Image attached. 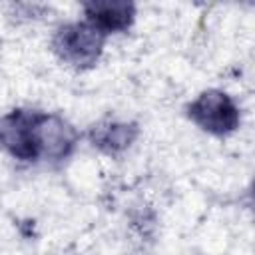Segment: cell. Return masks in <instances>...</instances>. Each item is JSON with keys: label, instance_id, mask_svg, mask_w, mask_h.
<instances>
[{"label": "cell", "instance_id": "4", "mask_svg": "<svg viewBox=\"0 0 255 255\" xmlns=\"http://www.w3.org/2000/svg\"><path fill=\"white\" fill-rule=\"evenodd\" d=\"M34 122L36 112L30 110H12L2 118V143L6 151L20 161H36L34 145Z\"/></svg>", "mask_w": 255, "mask_h": 255}, {"label": "cell", "instance_id": "6", "mask_svg": "<svg viewBox=\"0 0 255 255\" xmlns=\"http://www.w3.org/2000/svg\"><path fill=\"white\" fill-rule=\"evenodd\" d=\"M137 128L135 124H124V122H102L92 128L90 139L94 145H98L106 153H118L135 139Z\"/></svg>", "mask_w": 255, "mask_h": 255}, {"label": "cell", "instance_id": "5", "mask_svg": "<svg viewBox=\"0 0 255 255\" xmlns=\"http://www.w3.org/2000/svg\"><path fill=\"white\" fill-rule=\"evenodd\" d=\"M84 12L88 22L100 28L104 34L110 32H124L131 26L135 18V4L122 2V0H108V2H86Z\"/></svg>", "mask_w": 255, "mask_h": 255}, {"label": "cell", "instance_id": "3", "mask_svg": "<svg viewBox=\"0 0 255 255\" xmlns=\"http://www.w3.org/2000/svg\"><path fill=\"white\" fill-rule=\"evenodd\" d=\"M78 141L76 129L62 120L60 116L54 114H42L36 112V122H34V145L38 159H66Z\"/></svg>", "mask_w": 255, "mask_h": 255}, {"label": "cell", "instance_id": "7", "mask_svg": "<svg viewBox=\"0 0 255 255\" xmlns=\"http://www.w3.org/2000/svg\"><path fill=\"white\" fill-rule=\"evenodd\" d=\"M253 195H255V181H253Z\"/></svg>", "mask_w": 255, "mask_h": 255}, {"label": "cell", "instance_id": "2", "mask_svg": "<svg viewBox=\"0 0 255 255\" xmlns=\"http://www.w3.org/2000/svg\"><path fill=\"white\" fill-rule=\"evenodd\" d=\"M187 116L203 131L227 135L239 126V110L235 102L221 90H207L197 96L187 108Z\"/></svg>", "mask_w": 255, "mask_h": 255}, {"label": "cell", "instance_id": "1", "mask_svg": "<svg viewBox=\"0 0 255 255\" xmlns=\"http://www.w3.org/2000/svg\"><path fill=\"white\" fill-rule=\"evenodd\" d=\"M104 42L106 34L92 22H72L56 30L52 50L62 62L74 68H92L102 56Z\"/></svg>", "mask_w": 255, "mask_h": 255}]
</instances>
